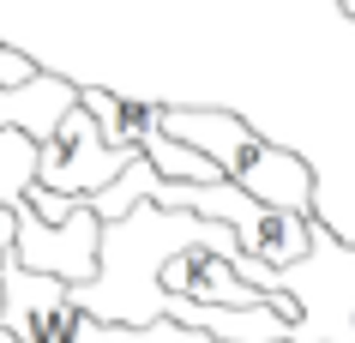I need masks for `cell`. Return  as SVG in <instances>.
I'll list each match as a JSON object with an SVG mask.
<instances>
[{
	"label": "cell",
	"mask_w": 355,
	"mask_h": 343,
	"mask_svg": "<svg viewBox=\"0 0 355 343\" xmlns=\"http://www.w3.org/2000/svg\"><path fill=\"white\" fill-rule=\"evenodd\" d=\"M0 343H19V337H12V331H0Z\"/></svg>",
	"instance_id": "ba28073f"
},
{
	"label": "cell",
	"mask_w": 355,
	"mask_h": 343,
	"mask_svg": "<svg viewBox=\"0 0 355 343\" xmlns=\"http://www.w3.org/2000/svg\"><path fill=\"white\" fill-rule=\"evenodd\" d=\"M163 133L193 145L199 157L217 163L223 181H235L241 193H253L259 205L289 211V217H313V169L307 157L271 145L265 133H253L247 121L223 109H181V103H163Z\"/></svg>",
	"instance_id": "6da1fadb"
},
{
	"label": "cell",
	"mask_w": 355,
	"mask_h": 343,
	"mask_svg": "<svg viewBox=\"0 0 355 343\" xmlns=\"http://www.w3.org/2000/svg\"><path fill=\"white\" fill-rule=\"evenodd\" d=\"M19 211V259L24 271H42V277H60V283H91L96 265H103V217H96L85 199L73 205V217H60V223H49V217H37L31 211V199Z\"/></svg>",
	"instance_id": "277c9868"
},
{
	"label": "cell",
	"mask_w": 355,
	"mask_h": 343,
	"mask_svg": "<svg viewBox=\"0 0 355 343\" xmlns=\"http://www.w3.org/2000/svg\"><path fill=\"white\" fill-rule=\"evenodd\" d=\"M253 289L295 319L289 343H355V247L331 235V223L313 217V253L289 271L259 265Z\"/></svg>",
	"instance_id": "7a4b0ae2"
},
{
	"label": "cell",
	"mask_w": 355,
	"mask_h": 343,
	"mask_svg": "<svg viewBox=\"0 0 355 343\" xmlns=\"http://www.w3.org/2000/svg\"><path fill=\"white\" fill-rule=\"evenodd\" d=\"M73 109H78V78H60L49 67L31 85H0V133H24L37 145H49Z\"/></svg>",
	"instance_id": "5b68a950"
},
{
	"label": "cell",
	"mask_w": 355,
	"mask_h": 343,
	"mask_svg": "<svg viewBox=\"0 0 355 343\" xmlns=\"http://www.w3.org/2000/svg\"><path fill=\"white\" fill-rule=\"evenodd\" d=\"M343 12H355V0H343Z\"/></svg>",
	"instance_id": "30bf717a"
},
{
	"label": "cell",
	"mask_w": 355,
	"mask_h": 343,
	"mask_svg": "<svg viewBox=\"0 0 355 343\" xmlns=\"http://www.w3.org/2000/svg\"><path fill=\"white\" fill-rule=\"evenodd\" d=\"M19 253V211L12 205H0V265Z\"/></svg>",
	"instance_id": "52a82bcc"
},
{
	"label": "cell",
	"mask_w": 355,
	"mask_h": 343,
	"mask_svg": "<svg viewBox=\"0 0 355 343\" xmlns=\"http://www.w3.org/2000/svg\"><path fill=\"white\" fill-rule=\"evenodd\" d=\"M37 157H42L37 139L0 133V205H24V193L37 187Z\"/></svg>",
	"instance_id": "8992f818"
},
{
	"label": "cell",
	"mask_w": 355,
	"mask_h": 343,
	"mask_svg": "<svg viewBox=\"0 0 355 343\" xmlns=\"http://www.w3.org/2000/svg\"><path fill=\"white\" fill-rule=\"evenodd\" d=\"M132 163H139V157L114 151L109 139H103V127H96V114L78 103V109L55 127V139L42 145L37 187L42 193H60V199H96V193H109Z\"/></svg>",
	"instance_id": "3957f363"
},
{
	"label": "cell",
	"mask_w": 355,
	"mask_h": 343,
	"mask_svg": "<svg viewBox=\"0 0 355 343\" xmlns=\"http://www.w3.org/2000/svg\"><path fill=\"white\" fill-rule=\"evenodd\" d=\"M0 319H6V295H0Z\"/></svg>",
	"instance_id": "9c48e42d"
}]
</instances>
